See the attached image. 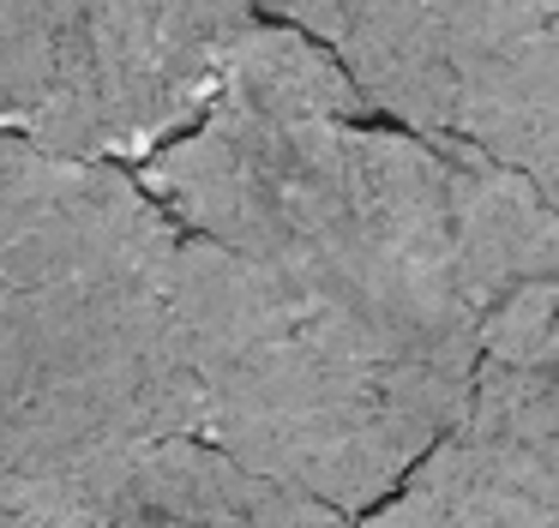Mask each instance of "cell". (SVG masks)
Wrapping results in <instances>:
<instances>
[{
	"label": "cell",
	"instance_id": "cell-1",
	"mask_svg": "<svg viewBox=\"0 0 559 528\" xmlns=\"http://www.w3.org/2000/svg\"><path fill=\"white\" fill-rule=\"evenodd\" d=\"M463 151L379 108L331 48L283 19L247 24L199 120L139 163L187 228L451 360H475L487 295L463 223Z\"/></svg>",
	"mask_w": 559,
	"mask_h": 528
},
{
	"label": "cell",
	"instance_id": "cell-2",
	"mask_svg": "<svg viewBox=\"0 0 559 528\" xmlns=\"http://www.w3.org/2000/svg\"><path fill=\"white\" fill-rule=\"evenodd\" d=\"M163 295L193 379V432L337 516L397 487L475 367L187 228Z\"/></svg>",
	"mask_w": 559,
	"mask_h": 528
},
{
	"label": "cell",
	"instance_id": "cell-3",
	"mask_svg": "<svg viewBox=\"0 0 559 528\" xmlns=\"http://www.w3.org/2000/svg\"><path fill=\"white\" fill-rule=\"evenodd\" d=\"M193 432L169 295L0 276V523H91L127 456Z\"/></svg>",
	"mask_w": 559,
	"mask_h": 528
},
{
	"label": "cell",
	"instance_id": "cell-4",
	"mask_svg": "<svg viewBox=\"0 0 559 528\" xmlns=\"http://www.w3.org/2000/svg\"><path fill=\"white\" fill-rule=\"evenodd\" d=\"M373 523H559L554 276L518 283L481 324L469 384L439 439L373 504Z\"/></svg>",
	"mask_w": 559,
	"mask_h": 528
},
{
	"label": "cell",
	"instance_id": "cell-5",
	"mask_svg": "<svg viewBox=\"0 0 559 528\" xmlns=\"http://www.w3.org/2000/svg\"><path fill=\"white\" fill-rule=\"evenodd\" d=\"M253 24V0H73L19 132L67 156L145 163L187 132Z\"/></svg>",
	"mask_w": 559,
	"mask_h": 528
},
{
	"label": "cell",
	"instance_id": "cell-6",
	"mask_svg": "<svg viewBox=\"0 0 559 528\" xmlns=\"http://www.w3.org/2000/svg\"><path fill=\"white\" fill-rule=\"evenodd\" d=\"M181 223L121 163L0 127V276L31 288L163 295Z\"/></svg>",
	"mask_w": 559,
	"mask_h": 528
},
{
	"label": "cell",
	"instance_id": "cell-7",
	"mask_svg": "<svg viewBox=\"0 0 559 528\" xmlns=\"http://www.w3.org/2000/svg\"><path fill=\"white\" fill-rule=\"evenodd\" d=\"M439 139L559 192V0H427Z\"/></svg>",
	"mask_w": 559,
	"mask_h": 528
},
{
	"label": "cell",
	"instance_id": "cell-8",
	"mask_svg": "<svg viewBox=\"0 0 559 528\" xmlns=\"http://www.w3.org/2000/svg\"><path fill=\"white\" fill-rule=\"evenodd\" d=\"M91 523H343L313 492L235 463L199 432H169L127 456L91 504Z\"/></svg>",
	"mask_w": 559,
	"mask_h": 528
},
{
	"label": "cell",
	"instance_id": "cell-9",
	"mask_svg": "<svg viewBox=\"0 0 559 528\" xmlns=\"http://www.w3.org/2000/svg\"><path fill=\"white\" fill-rule=\"evenodd\" d=\"M343 60L361 96L397 127L439 139V79L427 0H253Z\"/></svg>",
	"mask_w": 559,
	"mask_h": 528
}]
</instances>
